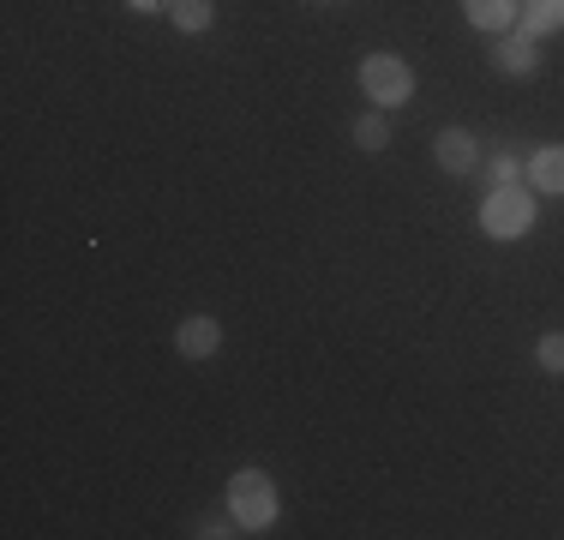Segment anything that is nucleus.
Listing matches in <instances>:
<instances>
[{
	"mask_svg": "<svg viewBox=\"0 0 564 540\" xmlns=\"http://www.w3.org/2000/svg\"><path fill=\"white\" fill-rule=\"evenodd\" d=\"M433 156H438V169H445V174H475L480 144H475V132H468V127H445L433 139Z\"/></svg>",
	"mask_w": 564,
	"mask_h": 540,
	"instance_id": "423d86ee",
	"label": "nucleus"
},
{
	"mask_svg": "<svg viewBox=\"0 0 564 540\" xmlns=\"http://www.w3.org/2000/svg\"><path fill=\"white\" fill-rule=\"evenodd\" d=\"M132 12H163V7H174V0H127Z\"/></svg>",
	"mask_w": 564,
	"mask_h": 540,
	"instance_id": "4468645a",
	"label": "nucleus"
},
{
	"mask_svg": "<svg viewBox=\"0 0 564 540\" xmlns=\"http://www.w3.org/2000/svg\"><path fill=\"white\" fill-rule=\"evenodd\" d=\"M534 360H541L546 372H564V331H541V343H534Z\"/></svg>",
	"mask_w": 564,
	"mask_h": 540,
	"instance_id": "f8f14e48",
	"label": "nucleus"
},
{
	"mask_svg": "<svg viewBox=\"0 0 564 540\" xmlns=\"http://www.w3.org/2000/svg\"><path fill=\"white\" fill-rule=\"evenodd\" d=\"M174 31H186V36H198V31H210L217 24V7L210 0H174Z\"/></svg>",
	"mask_w": 564,
	"mask_h": 540,
	"instance_id": "9d476101",
	"label": "nucleus"
},
{
	"mask_svg": "<svg viewBox=\"0 0 564 540\" xmlns=\"http://www.w3.org/2000/svg\"><path fill=\"white\" fill-rule=\"evenodd\" d=\"M480 228H487L492 240H522L534 228V193H522V186H492L487 205H480Z\"/></svg>",
	"mask_w": 564,
	"mask_h": 540,
	"instance_id": "f03ea898",
	"label": "nucleus"
},
{
	"mask_svg": "<svg viewBox=\"0 0 564 540\" xmlns=\"http://www.w3.org/2000/svg\"><path fill=\"white\" fill-rule=\"evenodd\" d=\"M522 31H534V36L564 31V0H522Z\"/></svg>",
	"mask_w": 564,
	"mask_h": 540,
	"instance_id": "1a4fd4ad",
	"label": "nucleus"
},
{
	"mask_svg": "<svg viewBox=\"0 0 564 540\" xmlns=\"http://www.w3.org/2000/svg\"><path fill=\"white\" fill-rule=\"evenodd\" d=\"M463 12H468V24L475 31H510V24L522 19V0H463Z\"/></svg>",
	"mask_w": 564,
	"mask_h": 540,
	"instance_id": "6e6552de",
	"label": "nucleus"
},
{
	"mask_svg": "<svg viewBox=\"0 0 564 540\" xmlns=\"http://www.w3.org/2000/svg\"><path fill=\"white\" fill-rule=\"evenodd\" d=\"M355 144L360 151H384V144H391V120H384L379 108H367V115L355 120Z\"/></svg>",
	"mask_w": 564,
	"mask_h": 540,
	"instance_id": "9b49d317",
	"label": "nucleus"
},
{
	"mask_svg": "<svg viewBox=\"0 0 564 540\" xmlns=\"http://www.w3.org/2000/svg\"><path fill=\"white\" fill-rule=\"evenodd\" d=\"M522 174H529V162H517V156H492V162H487V181H492V186H517Z\"/></svg>",
	"mask_w": 564,
	"mask_h": 540,
	"instance_id": "ddd939ff",
	"label": "nucleus"
},
{
	"mask_svg": "<svg viewBox=\"0 0 564 540\" xmlns=\"http://www.w3.org/2000/svg\"><path fill=\"white\" fill-rule=\"evenodd\" d=\"M174 348H181V360H210L223 348V324L210 313H193L174 324Z\"/></svg>",
	"mask_w": 564,
	"mask_h": 540,
	"instance_id": "39448f33",
	"label": "nucleus"
},
{
	"mask_svg": "<svg viewBox=\"0 0 564 540\" xmlns=\"http://www.w3.org/2000/svg\"><path fill=\"white\" fill-rule=\"evenodd\" d=\"M529 186L564 198V144H541V151L529 156Z\"/></svg>",
	"mask_w": 564,
	"mask_h": 540,
	"instance_id": "0eeeda50",
	"label": "nucleus"
},
{
	"mask_svg": "<svg viewBox=\"0 0 564 540\" xmlns=\"http://www.w3.org/2000/svg\"><path fill=\"white\" fill-rule=\"evenodd\" d=\"M492 66L510 73V78L541 73V36H534V31H499V43H492Z\"/></svg>",
	"mask_w": 564,
	"mask_h": 540,
	"instance_id": "20e7f679",
	"label": "nucleus"
},
{
	"mask_svg": "<svg viewBox=\"0 0 564 540\" xmlns=\"http://www.w3.org/2000/svg\"><path fill=\"white\" fill-rule=\"evenodd\" d=\"M360 90L372 97V108H402L414 97V66L397 54H367L360 61Z\"/></svg>",
	"mask_w": 564,
	"mask_h": 540,
	"instance_id": "7ed1b4c3",
	"label": "nucleus"
},
{
	"mask_svg": "<svg viewBox=\"0 0 564 540\" xmlns=\"http://www.w3.org/2000/svg\"><path fill=\"white\" fill-rule=\"evenodd\" d=\"M276 510H282V498H276V480L264 475V468H240V475H228V517H235L240 534L271 529Z\"/></svg>",
	"mask_w": 564,
	"mask_h": 540,
	"instance_id": "f257e3e1",
	"label": "nucleus"
}]
</instances>
